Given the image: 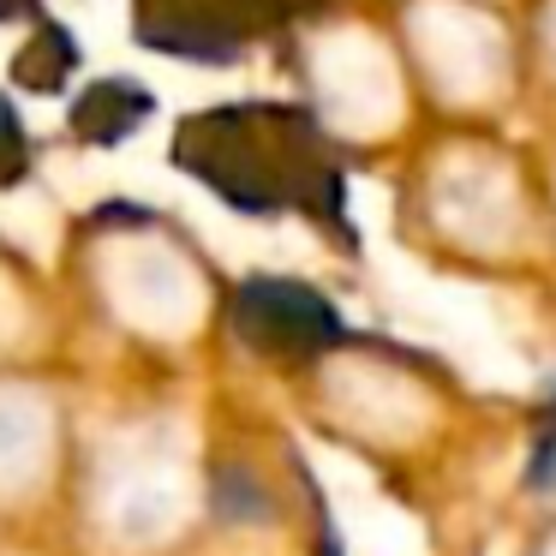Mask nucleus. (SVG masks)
I'll list each match as a JSON object with an SVG mask.
<instances>
[{
  "label": "nucleus",
  "mask_w": 556,
  "mask_h": 556,
  "mask_svg": "<svg viewBox=\"0 0 556 556\" xmlns=\"http://www.w3.org/2000/svg\"><path fill=\"white\" fill-rule=\"evenodd\" d=\"M73 66H78V42L66 37L61 25H42L37 37L25 42V54L13 61V78L25 90H61Z\"/></svg>",
  "instance_id": "nucleus-4"
},
{
  "label": "nucleus",
  "mask_w": 556,
  "mask_h": 556,
  "mask_svg": "<svg viewBox=\"0 0 556 556\" xmlns=\"http://www.w3.org/2000/svg\"><path fill=\"white\" fill-rule=\"evenodd\" d=\"M174 162L216 186L240 216H305L353 245L341 162L324 126L288 102H233L198 114L174 138Z\"/></svg>",
  "instance_id": "nucleus-1"
},
{
  "label": "nucleus",
  "mask_w": 556,
  "mask_h": 556,
  "mask_svg": "<svg viewBox=\"0 0 556 556\" xmlns=\"http://www.w3.org/2000/svg\"><path fill=\"white\" fill-rule=\"evenodd\" d=\"M150 90L144 85H126V78H102V85H90L85 97L73 102V114H66V126H73V138H85V144H121V138H132L138 126L150 121Z\"/></svg>",
  "instance_id": "nucleus-3"
},
{
  "label": "nucleus",
  "mask_w": 556,
  "mask_h": 556,
  "mask_svg": "<svg viewBox=\"0 0 556 556\" xmlns=\"http://www.w3.org/2000/svg\"><path fill=\"white\" fill-rule=\"evenodd\" d=\"M233 324L264 353H317L341 336V317L329 293L305 288L288 276H252L233 293Z\"/></svg>",
  "instance_id": "nucleus-2"
},
{
  "label": "nucleus",
  "mask_w": 556,
  "mask_h": 556,
  "mask_svg": "<svg viewBox=\"0 0 556 556\" xmlns=\"http://www.w3.org/2000/svg\"><path fill=\"white\" fill-rule=\"evenodd\" d=\"M30 168V150H25V126H18L13 102L0 97V186H13L18 174Z\"/></svg>",
  "instance_id": "nucleus-5"
},
{
  "label": "nucleus",
  "mask_w": 556,
  "mask_h": 556,
  "mask_svg": "<svg viewBox=\"0 0 556 556\" xmlns=\"http://www.w3.org/2000/svg\"><path fill=\"white\" fill-rule=\"evenodd\" d=\"M42 13V0H0V25L7 18H37Z\"/></svg>",
  "instance_id": "nucleus-8"
},
{
  "label": "nucleus",
  "mask_w": 556,
  "mask_h": 556,
  "mask_svg": "<svg viewBox=\"0 0 556 556\" xmlns=\"http://www.w3.org/2000/svg\"><path fill=\"white\" fill-rule=\"evenodd\" d=\"M216 508H222V515H264L269 503L257 496V484H252V479H222Z\"/></svg>",
  "instance_id": "nucleus-7"
},
{
  "label": "nucleus",
  "mask_w": 556,
  "mask_h": 556,
  "mask_svg": "<svg viewBox=\"0 0 556 556\" xmlns=\"http://www.w3.org/2000/svg\"><path fill=\"white\" fill-rule=\"evenodd\" d=\"M527 484H532V491H551V484H556V413H551V425L539 431V448H532Z\"/></svg>",
  "instance_id": "nucleus-6"
}]
</instances>
